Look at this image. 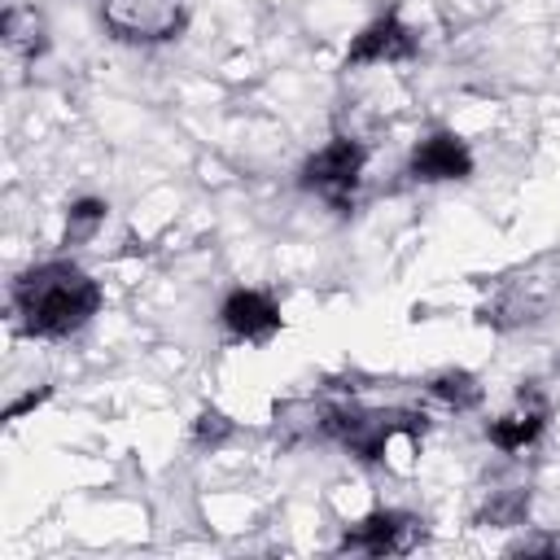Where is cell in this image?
I'll return each mask as SVG.
<instances>
[{"label":"cell","instance_id":"8fae6325","mask_svg":"<svg viewBox=\"0 0 560 560\" xmlns=\"http://www.w3.org/2000/svg\"><path fill=\"white\" fill-rule=\"evenodd\" d=\"M0 35H4V48L13 57H39L48 48V26L35 9L26 4H9L4 18H0Z\"/></svg>","mask_w":560,"mask_h":560},{"label":"cell","instance_id":"277c9868","mask_svg":"<svg viewBox=\"0 0 560 560\" xmlns=\"http://www.w3.org/2000/svg\"><path fill=\"white\" fill-rule=\"evenodd\" d=\"M101 22L122 44H162L184 31V0H101Z\"/></svg>","mask_w":560,"mask_h":560},{"label":"cell","instance_id":"ba28073f","mask_svg":"<svg viewBox=\"0 0 560 560\" xmlns=\"http://www.w3.org/2000/svg\"><path fill=\"white\" fill-rule=\"evenodd\" d=\"M219 324L232 341H271L280 332V306L258 289H232L219 306Z\"/></svg>","mask_w":560,"mask_h":560},{"label":"cell","instance_id":"5b68a950","mask_svg":"<svg viewBox=\"0 0 560 560\" xmlns=\"http://www.w3.org/2000/svg\"><path fill=\"white\" fill-rule=\"evenodd\" d=\"M424 542V521L411 512L376 508L354 529H346L341 551H368V556H407Z\"/></svg>","mask_w":560,"mask_h":560},{"label":"cell","instance_id":"2e32d148","mask_svg":"<svg viewBox=\"0 0 560 560\" xmlns=\"http://www.w3.org/2000/svg\"><path fill=\"white\" fill-rule=\"evenodd\" d=\"M508 551H512V556H556L560 547H556L551 538H525V542H512Z\"/></svg>","mask_w":560,"mask_h":560},{"label":"cell","instance_id":"8992f818","mask_svg":"<svg viewBox=\"0 0 560 560\" xmlns=\"http://www.w3.org/2000/svg\"><path fill=\"white\" fill-rule=\"evenodd\" d=\"M416 31L389 9L381 18H372L346 48V66H394V61H411L416 57Z\"/></svg>","mask_w":560,"mask_h":560},{"label":"cell","instance_id":"5bb4252c","mask_svg":"<svg viewBox=\"0 0 560 560\" xmlns=\"http://www.w3.org/2000/svg\"><path fill=\"white\" fill-rule=\"evenodd\" d=\"M525 512H529L525 490H499V494H490V503L481 508L477 521H486V525H525Z\"/></svg>","mask_w":560,"mask_h":560},{"label":"cell","instance_id":"3957f363","mask_svg":"<svg viewBox=\"0 0 560 560\" xmlns=\"http://www.w3.org/2000/svg\"><path fill=\"white\" fill-rule=\"evenodd\" d=\"M363 166H368V149L359 140H350V136H337L319 153L306 158L302 188L324 197L332 210H350L354 206V188L363 179Z\"/></svg>","mask_w":560,"mask_h":560},{"label":"cell","instance_id":"6da1fadb","mask_svg":"<svg viewBox=\"0 0 560 560\" xmlns=\"http://www.w3.org/2000/svg\"><path fill=\"white\" fill-rule=\"evenodd\" d=\"M9 306L26 337H70L101 311V284L74 262H39L13 280Z\"/></svg>","mask_w":560,"mask_h":560},{"label":"cell","instance_id":"7c38bea8","mask_svg":"<svg viewBox=\"0 0 560 560\" xmlns=\"http://www.w3.org/2000/svg\"><path fill=\"white\" fill-rule=\"evenodd\" d=\"M424 389H429V398H438V402H446V407H455V411H472L477 402H481V381L472 376V372H464V368H442V372H433L429 381H424Z\"/></svg>","mask_w":560,"mask_h":560},{"label":"cell","instance_id":"30bf717a","mask_svg":"<svg viewBox=\"0 0 560 560\" xmlns=\"http://www.w3.org/2000/svg\"><path fill=\"white\" fill-rule=\"evenodd\" d=\"M538 311H542V293H534V284H525V280H508L503 289H494L490 302H481L477 319L490 328H521V324L538 319Z\"/></svg>","mask_w":560,"mask_h":560},{"label":"cell","instance_id":"4fadbf2b","mask_svg":"<svg viewBox=\"0 0 560 560\" xmlns=\"http://www.w3.org/2000/svg\"><path fill=\"white\" fill-rule=\"evenodd\" d=\"M105 214H109V206H105L101 197H79V201L70 206V214H66V245L88 241V236L105 223Z\"/></svg>","mask_w":560,"mask_h":560},{"label":"cell","instance_id":"9c48e42d","mask_svg":"<svg viewBox=\"0 0 560 560\" xmlns=\"http://www.w3.org/2000/svg\"><path fill=\"white\" fill-rule=\"evenodd\" d=\"M542 429H547V398H542L538 389H525V385H521V389H516V402H512L499 420L486 424V438H490L499 451L516 455V451L534 446Z\"/></svg>","mask_w":560,"mask_h":560},{"label":"cell","instance_id":"52a82bcc","mask_svg":"<svg viewBox=\"0 0 560 560\" xmlns=\"http://www.w3.org/2000/svg\"><path fill=\"white\" fill-rule=\"evenodd\" d=\"M407 175L420 184H446V179H468L472 175V153L455 131H433L424 136L411 158H407Z\"/></svg>","mask_w":560,"mask_h":560},{"label":"cell","instance_id":"7a4b0ae2","mask_svg":"<svg viewBox=\"0 0 560 560\" xmlns=\"http://www.w3.org/2000/svg\"><path fill=\"white\" fill-rule=\"evenodd\" d=\"M319 429H324L332 442H341L350 455H359L363 464H376V459L385 455V442H389L394 433L420 438V433H424V416L402 411V407L372 411V407L341 402V407H324V411H319Z\"/></svg>","mask_w":560,"mask_h":560},{"label":"cell","instance_id":"9a60e30c","mask_svg":"<svg viewBox=\"0 0 560 560\" xmlns=\"http://www.w3.org/2000/svg\"><path fill=\"white\" fill-rule=\"evenodd\" d=\"M232 429H236V424H232L219 407H206V411L192 420V442L206 446V451H214V446H223V442L232 438Z\"/></svg>","mask_w":560,"mask_h":560}]
</instances>
